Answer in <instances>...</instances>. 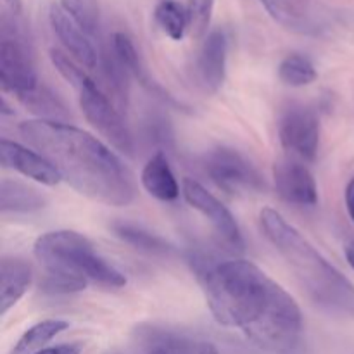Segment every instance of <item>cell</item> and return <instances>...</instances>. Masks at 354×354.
Masks as SVG:
<instances>
[{"mask_svg": "<svg viewBox=\"0 0 354 354\" xmlns=\"http://www.w3.org/2000/svg\"><path fill=\"white\" fill-rule=\"evenodd\" d=\"M207 308L220 325L237 328L266 353L289 354L303 335V315L294 297L245 259L220 263L203 273Z\"/></svg>", "mask_w": 354, "mask_h": 354, "instance_id": "6da1fadb", "label": "cell"}, {"mask_svg": "<svg viewBox=\"0 0 354 354\" xmlns=\"http://www.w3.org/2000/svg\"><path fill=\"white\" fill-rule=\"evenodd\" d=\"M19 131L82 196L113 207H127L135 201L137 187L130 169L88 131L48 120L24 121Z\"/></svg>", "mask_w": 354, "mask_h": 354, "instance_id": "7a4b0ae2", "label": "cell"}, {"mask_svg": "<svg viewBox=\"0 0 354 354\" xmlns=\"http://www.w3.org/2000/svg\"><path fill=\"white\" fill-rule=\"evenodd\" d=\"M265 237L272 242L308 299L332 318H354V283L328 263L317 248L273 207L259 214Z\"/></svg>", "mask_w": 354, "mask_h": 354, "instance_id": "3957f363", "label": "cell"}, {"mask_svg": "<svg viewBox=\"0 0 354 354\" xmlns=\"http://www.w3.org/2000/svg\"><path fill=\"white\" fill-rule=\"evenodd\" d=\"M33 252L47 272L44 287L48 292H80L88 283L107 289L127 286V277L107 263L92 242L78 232H47L37 239Z\"/></svg>", "mask_w": 354, "mask_h": 354, "instance_id": "277c9868", "label": "cell"}, {"mask_svg": "<svg viewBox=\"0 0 354 354\" xmlns=\"http://www.w3.org/2000/svg\"><path fill=\"white\" fill-rule=\"evenodd\" d=\"M50 61L59 75L78 92V102L83 116L90 124L113 145L116 151L123 154H133V138L127 123L109 102L107 95L97 86V83L86 75L82 66L73 57H68L64 52L50 50Z\"/></svg>", "mask_w": 354, "mask_h": 354, "instance_id": "5b68a950", "label": "cell"}, {"mask_svg": "<svg viewBox=\"0 0 354 354\" xmlns=\"http://www.w3.org/2000/svg\"><path fill=\"white\" fill-rule=\"evenodd\" d=\"M0 83L16 97L38 88L33 45L23 12L2 9L0 17Z\"/></svg>", "mask_w": 354, "mask_h": 354, "instance_id": "8992f818", "label": "cell"}, {"mask_svg": "<svg viewBox=\"0 0 354 354\" xmlns=\"http://www.w3.org/2000/svg\"><path fill=\"white\" fill-rule=\"evenodd\" d=\"M207 176L228 194L259 192L265 189L261 175L237 149L218 147L204 158Z\"/></svg>", "mask_w": 354, "mask_h": 354, "instance_id": "52a82bcc", "label": "cell"}, {"mask_svg": "<svg viewBox=\"0 0 354 354\" xmlns=\"http://www.w3.org/2000/svg\"><path fill=\"white\" fill-rule=\"evenodd\" d=\"M182 194L185 201L189 203L190 207L203 214L218 237L221 239L225 245L232 249V251H242L244 249V241H242L241 228L235 221L234 214L230 213L227 206L218 199L216 196L209 192L204 185L196 182L194 178H185L182 183Z\"/></svg>", "mask_w": 354, "mask_h": 354, "instance_id": "ba28073f", "label": "cell"}, {"mask_svg": "<svg viewBox=\"0 0 354 354\" xmlns=\"http://www.w3.org/2000/svg\"><path fill=\"white\" fill-rule=\"evenodd\" d=\"M275 23L306 37L325 33L330 16L322 0H259Z\"/></svg>", "mask_w": 354, "mask_h": 354, "instance_id": "9c48e42d", "label": "cell"}, {"mask_svg": "<svg viewBox=\"0 0 354 354\" xmlns=\"http://www.w3.org/2000/svg\"><path fill=\"white\" fill-rule=\"evenodd\" d=\"M279 138L283 149L304 161L313 162L320 144V123L317 113L299 104L287 107L280 116Z\"/></svg>", "mask_w": 354, "mask_h": 354, "instance_id": "30bf717a", "label": "cell"}, {"mask_svg": "<svg viewBox=\"0 0 354 354\" xmlns=\"http://www.w3.org/2000/svg\"><path fill=\"white\" fill-rule=\"evenodd\" d=\"M273 182L279 196L296 206H317L318 187L313 173L303 162L283 159L273 166Z\"/></svg>", "mask_w": 354, "mask_h": 354, "instance_id": "8fae6325", "label": "cell"}, {"mask_svg": "<svg viewBox=\"0 0 354 354\" xmlns=\"http://www.w3.org/2000/svg\"><path fill=\"white\" fill-rule=\"evenodd\" d=\"M0 162L3 168L17 171L41 185L54 187L62 180L59 169L45 156L7 138L0 140Z\"/></svg>", "mask_w": 354, "mask_h": 354, "instance_id": "7c38bea8", "label": "cell"}, {"mask_svg": "<svg viewBox=\"0 0 354 354\" xmlns=\"http://www.w3.org/2000/svg\"><path fill=\"white\" fill-rule=\"evenodd\" d=\"M48 21L54 30L55 37L59 38L66 50L71 57L85 68H95L97 52L93 44L90 41L88 33L62 9L57 3H52L48 9Z\"/></svg>", "mask_w": 354, "mask_h": 354, "instance_id": "4fadbf2b", "label": "cell"}, {"mask_svg": "<svg viewBox=\"0 0 354 354\" xmlns=\"http://www.w3.org/2000/svg\"><path fill=\"white\" fill-rule=\"evenodd\" d=\"M228 40L221 30L211 31L204 40L197 57V76L201 85L209 92H218L227 75Z\"/></svg>", "mask_w": 354, "mask_h": 354, "instance_id": "5bb4252c", "label": "cell"}, {"mask_svg": "<svg viewBox=\"0 0 354 354\" xmlns=\"http://www.w3.org/2000/svg\"><path fill=\"white\" fill-rule=\"evenodd\" d=\"M33 280L31 266L21 258L0 261V315H6L28 292Z\"/></svg>", "mask_w": 354, "mask_h": 354, "instance_id": "9a60e30c", "label": "cell"}, {"mask_svg": "<svg viewBox=\"0 0 354 354\" xmlns=\"http://www.w3.org/2000/svg\"><path fill=\"white\" fill-rule=\"evenodd\" d=\"M140 182L142 187L147 190L149 196L158 201L169 203V201H175L180 196L178 182L173 175L168 158L162 152H158V154L149 159L147 165L142 169Z\"/></svg>", "mask_w": 354, "mask_h": 354, "instance_id": "2e32d148", "label": "cell"}, {"mask_svg": "<svg viewBox=\"0 0 354 354\" xmlns=\"http://www.w3.org/2000/svg\"><path fill=\"white\" fill-rule=\"evenodd\" d=\"M111 44H113V47L111 48H113V52L116 54V57L120 59L121 64L124 66V69L128 71V75H131L135 80H138V83H142V85H144L149 92L158 93V95L165 97V99L171 100L173 102L171 97H169L168 93H166L165 90H162L161 86L154 82V80H151V76H149L144 62H142L140 54H138L137 47H135L133 40H131L127 33H121V31L114 33Z\"/></svg>", "mask_w": 354, "mask_h": 354, "instance_id": "e0dca14e", "label": "cell"}, {"mask_svg": "<svg viewBox=\"0 0 354 354\" xmlns=\"http://www.w3.org/2000/svg\"><path fill=\"white\" fill-rule=\"evenodd\" d=\"M44 194L17 180L3 178L0 183V211L6 213H35L45 207Z\"/></svg>", "mask_w": 354, "mask_h": 354, "instance_id": "ac0fdd59", "label": "cell"}, {"mask_svg": "<svg viewBox=\"0 0 354 354\" xmlns=\"http://www.w3.org/2000/svg\"><path fill=\"white\" fill-rule=\"evenodd\" d=\"M113 230L121 241L127 242L131 248L138 249V251L147 252V254L169 256L175 252V248H173L171 244H168V242L162 237H159V235L145 230L140 225L120 221V223L113 225Z\"/></svg>", "mask_w": 354, "mask_h": 354, "instance_id": "d6986e66", "label": "cell"}, {"mask_svg": "<svg viewBox=\"0 0 354 354\" xmlns=\"http://www.w3.org/2000/svg\"><path fill=\"white\" fill-rule=\"evenodd\" d=\"M145 354H220L211 342L159 332L147 339Z\"/></svg>", "mask_w": 354, "mask_h": 354, "instance_id": "ffe728a7", "label": "cell"}, {"mask_svg": "<svg viewBox=\"0 0 354 354\" xmlns=\"http://www.w3.org/2000/svg\"><path fill=\"white\" fill-rule=\"evenodd\" d=\"M69 327L68 322L64 320H44L40 324L33 325L28 328L17 344L14 346L12 354H37L41 349H45V344L57 337L61 332H64Z\"/></svg>", "mask_w": 354, "mask_h": 354, "instance_id": "44dd1931", "label": "cell"}, {"mask_svg": "<svg viewBox=\"0 0 354 354\" xmlns=\"http://www.w3.org/2000/svg\"><path fill=\"white\" fill-rule=\"evenodd\" d=\"M156 23L171 40H182L189 30V12L187 7L176 0H162L154 10Z\"/></svg>", "mask_w": 354, "mask_h": 354, "instance_id": "7402d4cb", "label": "cell"}, {"mask_svg": "<svg viewBox=\"0 0 354 354\" xmlns=\"http://www.w3.org/2000/svg\"><path fill=\"white\" fill-rule=\"evenodd\" d=\"M17 99L31 111V113L37 114L40 120H48V121H62L68 118L66 113V107L50 90L44 88V86H38L37 90L30 93H24L19 95Z\"/></svg>", "mask_w": 354, "mask_h": 354, "instance_id": "603a6c76", "label": "cell"}, {"mask_svg": "<svg viewBox=\"0 0 354 354\" xmlns=\"http://www.w3.org/2000/svg\"><path fill=\"white\" fill-rule=\"evenodd\" d=\"M279 76L289 86H308L318 78L313 62L301 54H289L279 66Z\"/></svg>", "mask_w": 354, "mask_h": 354, "instance_id": "cb8c5ba5", "label": "cell"}, {"mask_svg": "<svg viewBox=\"0 0 354 354\" xmlns=\"http://www.w3.org/2000/svg\"><path fill=\"white\" fill-rule=\"evenodd\" d=\"M61 7L86 31L93 35L99 26L97 0H61Z\"/></svg>", "mask_w": 354, "mask_h": 354, "instance_id": "d4e9b609", "label": "cell"}, {"mask_svg": "<svg viewBox=\"0 0 354 354\" xmlns=\"http://www.w3.org/2000/svg\"><path fill=\"white\" fill-rule=\"evenodd\" d=\"M214 0H187V12H189V31L194 38L206 35L213 17Z\"/></svg>", "mask_w": 354, "mask_h": 354, "instance_id": "484cf974", "label": "cell"}, {"mask_svg": "<svg viewBox=\"0 0 354 354\" xmlns=\"http://www.w3.org/2000/svg\"><path fill=\"white\" fill-rule=\"evenodd\" d=\"M37 354H82V348L78 344H61L54 348H45Z\"/></svg>", "mask_w": 354, "mask_h": 354, "instance_id": "4316f807", "label": "cell"}, {"mask_svg": "<svg viewBox=\"0 0 354 354\" xmlns=\"http://www.w3.org/2000/svg\"><path fill=\"white\" fill-rule=\"evenodd\" d=\"M346 207H348V213L354 221V178L346 187Z\"/></svg>", "mask_w": 354, "mask_h": 354, "instance_id": "83f0119b", "label": "cell"}, {"mask_svg": "<svg viewBox=\"0 0 354 354\" xmlns=\"http://www.w3.org/2000/svg\"><path fill=\"white\" fill-rule=\"evenodd\" d=\"M2 9L10 10V12H23L21 0H2Z\"/></svg>", "mask_w": 354, "mask_h": 354, "instance_id": "f1b7e54d", "label": "cell"}, {"mask_svg": "<svg viewBox=\"0 0 354 354\" xmlns=\"http://www.w3.org/2000/svg\"><path fill=\"white\" fill-rule=\"evenodd\" d=\"M346 259H348L349 266L354 270V248L346 249Z\"/></svg>", "mask_w": 354, "mask_h": 354, "instance_id": "f546056e", "label": "cell"}]
</instances>
